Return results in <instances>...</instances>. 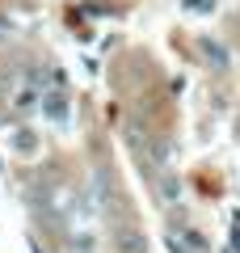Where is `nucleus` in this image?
<instances>
[{
    "mask_svg": "<svg viewBox=\"0 0 240 253\" xmlns=\"http://www.w3.org/2000/svg\"><path fill=\"white\" fill-rule=\"evenodd\" d=\"M34 101V76L26 72V81H21V89H17V106H30Z\"/></svg>",
    "mask_w": 240,
    "mask_h": 253,
    "instance_id": "f03ea898",
    "label": "nucleus"
},
{
    "mask_svg": "<svg viewBox=\"0 0 240 253\" xmlns=\"http://www.w3.org/2000/svg\"><path fill=\"white\" fill-rule=\"evenodd\" d=\"M46 97H42V106H46V114H55V123H63V118H68V89H63L59 81H55V89L51 84H46Z\"/></svg>",
    "mask_w": 240,
    "mask_h": 253,
    "instance_id": "f257e3e1",
    "label": "nucleus"
}]
</instances>
